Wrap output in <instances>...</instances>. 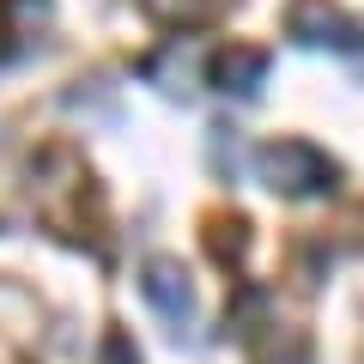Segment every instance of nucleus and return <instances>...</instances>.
<instances>
[{
	"instance_id": "obj_1",
	"label": "nucleus",
	"mask_w": 364,
	"mask_h": 364,
	"mask_svg": "<svg viewBox=\"0 0 364 364\" xmlns=\"http://www.w3.org/2000/svg\"><path fill=\"white\" fill-rule=\"evenodd\" d=\"M255 164H261V176H267V188H279V195H316V188H328V182H334V164H328L310 140L261 146Z\"/></svg>"
},
{
	"instance_id": "obj_4",
	"label": "nucleus",
	"mask_w": 364,
	"mask_h": 364,
	"mask_svg": "<svg viewBox=\"0 0 364 364\" xmlns=\"http://www.w3.org/2000/svg\"><path fill=\"white\" fill-rule=\"evenodd\" d=\"M261 73H267V55H261V49H237L231 61H225V73H219V79H225V91H243V97H249Z\"/></svg>"
},
{
	"instance_id": "obj_2",
	"label": "nucleus",
	"mask_w": 364,
	"mask_h": 364,
	"mask_svg": "<svg viewBox=\"0 0 364 364\" xmlns=\"http://www.w3.org/2000/svg\"><path fill=\"white\" fill-rule=\"evenodd\" d=\"M286 31L298 43H316V49H352V43H358L352 18L340 13V6H328V0H291Z\"/></svg>"
},
{
	"instance_id": "obj_3",
	"label": "nucleus",
	"mask_w": 364,
	"mask_h": 364,
	"mask_svg": "<svg viewBox=\"0 0 364 364\" xmlns=\"http://www.w3.org/2000/svg\"><path fill=\"white\" fill-rule=\"evenodd\" d=\"M140 291L170 316V322H182V316H188V279L176 273V261H152V267H146V279H140Z\"/></svg>"
}]
</instances>
